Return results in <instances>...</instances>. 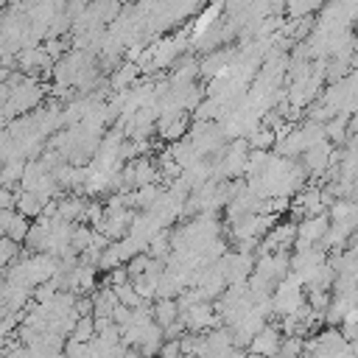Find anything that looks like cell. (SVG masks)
Here are the masks:
<instances>
[{
    "label": "cell",
    "instance_id": "1",
    "mask_svg": "<svg viewBox=\"0 0 358 358\" xmlns=\"http://www.w3.org/2000/svg\"><path fill=\"white\" fill-rule=\"evenodd\" d=\"M282 341H285V336H282L280 324H266L255 336V341L249 344V355H255V358H277Z\"/></svg>",
    "mask_w": 358,
    "mask_h": 358
},
{
    "label": "cell",
    "instance_id": "2",
    "mask_svg": "<svg viewBox=\"0 0 358 358\" xmlns=\"http://www.w3.org/2000/svg\"><path fill=\"white\" fill-rule=\"evenodd\" d=\"M31 218H25L22 213L17 210H0V229H3V238H11L17 243H25L28 232H31Z\"/></svg>",
    "mask_w": 358,
    "mask_h": 358
},
{
    "label": "cell",
    "instance_id": "3",
    "mask_svg": "<svg viewBox=\"0 0 358 358\" xmlns=\"http://www.w3.org/2000/svg\"><path fill=\"white\" fill-rule=\"evenodd\" d=\"M190 115L187 112H182V115H176V117H159V123H157V131H159V137L165 140V143H182V140H187V134H190Z\"/></svg>",
    "mask_w": 358,
    "mask_h": 358
},
{
    "label": "cell",
    "instance_id": "4",
    "mask_svg": "<svg viewBox=\"0 0 358 358\" xmlns=\"http://www.w3.org/2000/svg\"><path fill=\"white\" fill-rule=\"evenodd\" d=\"M151 313H154V322L165 330V327H171L173 322H179V302H176V299H154Z\"/></svg>",
    "mask_w": 358,
    "mask_h": 358
},
{
    "label": "cell",
    "instance_id": "5",
    "mask_svg": "<svg viewBox=\"0 0 358 358\" xmlns=\"http://www.w3.org/2000/svg\"><path fill=\"white\" fill-rule=\"evenodd\" d=\"M17 213H22L25 218H42L45 213V201L36 196V193H28V190H17Z\"/></svg>",
    "mask_w": 358,
    "mask_h": 358
},
{
    "label": "cell",
    "instance_id": "6",
    "mask_svg": "<svg viewBox=\"0 0 358 358\" xmlns=\"http://www.w3.org/2000/svg\"><path fill=\"white\" fill-rule=\"evenodd\" d=\"M246 143H249L252 151H268L271 145H277V131L268 129V126H257V129L246 137Z\"/></svg>",
    "mask_w": 358,
    "mask_h": 358
},
{
    "label": "cell",
    "instance_id": "7",
    "mask_svg": "<svg viewBox=\"0 0 358 358\" xmlns=\"http://www.w3.org/2000/svg\"><path fill=\"white\" fill-rule=\"evenodd\" d=\"M92 241H95V229L90 224H76V229H73V252L84 255L92 246Z\"/></svg>",
    "mask_w": 358,
    "mask_h": 358
},
{
    "label": "cell",
    "instance_id": "8",
    "mask_svg": "<svg viewBox=\"0 0 358 358\" xmlns=\"http://www.w3.org/2000/svg\"><path fill=\"white\" fill-rule=\"evenodd\" d=\"M22 255H25V252H22V246H20L17 241H11V238H3V241H0V263H3V268L14 266Z\"/></svg>",
    "mask_w": 358,
    "mask_h": 358
},
{
    "label": "cell",
    "instance_id": "9",
    "mask_svg": "<svg viewBox=\"0 0 358 358\" xmlns=\"http://www.w3.org/2000/svg\"><path fill=\"white\" fill-rule=\"evenodd\" d=\"M115 294H117V299H120V305H126V308H131V310H137V308H143L145 305V299L137 294V288H134V282H126V285H117L115 288Z\"/></svg>",
    "mask_w": 358,
    "mask_h": 358
},
{
    "label": "cell",
    "instance_id": "10",
    "mask_svg": "<svg viewBox=\"0 0 358 358\" xmlns=\"http://www.w3.org/2000/svg\"><path fill=\"white\" fill-rule=\"evenodd\" d=\"M95 336H98V330H95V316H81L70 338H73V341H81V344H90Z\"/></svg>",
    "mask_w": 358,
    "mask_h": 358
},
{
    "label": "cell",
    "instance_id": "11",
    "mask_svg": "<svg viewBox=\"0 0 358 358\" xmlns=\"http://www.w3.org/2000/svg\"><path fill=\"white\" fill-rule=\"evenodd\" d=\"M313 11H322L316 3H285V14L288 20H305V17H313Z\"/></svg>",
    "mask_w": 358,
    "mask_h": 358
},
{
    "label": "cell",
    "instance_id": "12",
    "mask_svg": "<svg viewBox=\"0 0 358 358\" xmlns=\"http://www.w3.org/2000/svg\"><path fill=\"white\" fill-rule=\"evenodd\" d=\"M0 207H3V210H17V190L3 187V190H0Z\"/></svg>",
    "mask_w": 358,
    "mask_h": 358
},
{
    "label": "cell",
    "instance_id": "13",
    "mask_svg": "<svg viewBox=\"0 0 358 358\" xmlns=\"http://www.w3.org/2000/svg\"><path fill=\"white\" fill-rule=\"evenodd\" d=\"M56 358H70V355H67V352H62V355H56Z\"/></svg>",
    "mask_w": 358,
    "mask_h": 358
}]
</instances>
